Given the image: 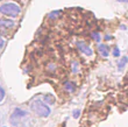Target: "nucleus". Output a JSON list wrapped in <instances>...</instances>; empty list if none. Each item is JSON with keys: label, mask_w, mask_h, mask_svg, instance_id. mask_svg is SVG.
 <instances>
[{"label": "nucleus", "mask_w": 128, "mask_h": 127, "mask_svg": "<svg viewBox=\"0 0 128 127\" xmlns=\"http://www.w3.org/2000/svg\"><path fill=\"white\" fill-rule=\"evenodd\" d=\"M30 107H32V110H33V112H35L38 117H48L50 114V107L48 106L46 103L40 100V99L34 100L32 103Z\"/></svg>", "instance_id": "nucleus-1"}, {"label": "nucleus", "mask_w": 128, "mask_h": 127, "mask_svg": "<svg viewBox=\"0 0 128 127\" xmlns=\"http://www.w3.org/2000/svg\"><path fill=\"white\" fill-rule=\"evenodd\" d=\"M0 12L5 15H8V17L15 18L18 17L21 12V8L18 6L16 4L13 3H7V4H2L0 6Z\"/></svg>", "instance_id": "nucleus-2"}, {"label": "nucleus", "mask_w": 128, "mask_h": 127, "mask_svg": "<svg viewBox=\"0 0 128 127\" xmlns=\"http://www.w3.org/2000/svg\"><path fill=\"white\" fill-rule=\"evenodd\" d=\"M28 113L26 111L21 110V108H14V111L10 114V124L13 126H18L21 122V120H24V118H27Z\"/></svg>", "instance_id": "nucleus-3"}, {"label": "nucleus", "mask_w": 128, "mask_h": 127, "mask_svg": "<svg viewBox=\"0 0 128 127\" xmlns=\"http://www.w3.org/2000/svg\"><path fill=\"white\" fill-rule=\"evenodd\" d=\"M77 48L82 51V53H84L86 56H91L92 54H93L92 49L88 47V46L85 43V42H80V41H79V42H77Z\"/></svg>", "instance_id": "nucleus-4"}, {"label": "nucleus", "mask_w": 128, "mask_h": 127, "mask_svg": "<svg viewBox=\"0 0 128 127\" xmlns=\"http://www.w3.org/2000/svg\"><path fill=\"white\" fill-rule=\"evenodd\" d=\"M14 25H15V22H14L13 20H8V19H0V28H6V29H8V28L14 27Z\"/></svg>", "instance_id": "nucleus-5"}, {"label": "nucleus", "mask_w": 128, "mask_h": 127, "mask_svg": "<svg viewBox=\"0 0 128 127\" xmlns=\"http://www.w3.org/2000/svg\"><path fill=\"white\" fill-rule=\"evenodd\" d=\"M98 50H99V54H100L102 57H107L108 55H110V49H108V47L105 46V44H99Z\"/></svg>", "instance_id": "nucleus-6"}, {"label": "nucleus", "mask_w": 128, "mask_h": 127, "mask_svg": "<svg viewBox=\"0 0 128 127\" xmlns=\"http://www.w3.org/2000/svg\"><path fill=\"white\" fill-rule=\"evenodd\" d=\"M127 61H128V58H127L126 56H124L121 60L119 61V64H118V70H119V71H121L122 69L125 68V65L127 64Z\"/></svg>", "instance_id": "nucleus-7"}, {"label": "nucleus", "mask_w": 128, "mask_h": 127, "mask_svg": "<svg viewBox=\"0 0 128 127\" xmlns=\"http://www.w3.org/2000/svg\"><path fill=\"white\" fill-rule=\"evenodd\" d=\"M91 36H92V39H93L94 41H97V42H100L101 36H100V34L98 33V32H93V33L91 34Z\"/></svg>", "instance_id": "nucleus-8"}, {"label": "nucleus", "mask_w": 128, "mask_h": 127, "mask_svg": "<svg viewBox=\"0 0 128 127\" xmlns=\"http://www.w3.org/2000/svg\"><path fill=\"white\" fill-rule=\"evenodd\" d=\"M44 100L48 101L49 104H54L55 98H54V96H51V94H47V96H44Z\"/></svg>", "instance_id": "nucleus-9"}, {"label": "nucleus", "mask_w": 128, "mask_h": 127, "mask_svg": "<svg viewBox=\"0 0 128 127\" xmlns=\"http://www.w3.org/2000/svg\"><path fill=\"white\" fill-rule=\"evenodd\" d=\"M64 86H65V89H66L68 91H74V84L71 83V82H65V84H64Z\"/></svg>", "instance_id": "nucleus-10"}, {"label": "nucleus", "mask_w": 128, "mask_h": 127, "mask_svg": "<svg viewBox=\"0 0 128 127\" xmlns=\"http://www.w3.org/2000/svg\"><path fill=\"white\" fill-rule=\"evenodd\" d=\"M4 98H5V90H4L2 86L0 85V103L4 100Z\"/></svg>", "instance_id": "nucleus-11"}, {"label": "nucleus", "mask_w": 128, "mask_h": 127, "mask_svg": "<svg viewBox=\"0 0 128 127\" xmlns=\"http://www.w3.org/2000/svg\"><path fill=\"white\" fill-rule=\"evenodd\" d=\"M119 55H120V50H119L118 48H115L114 50H113V56H115V57H118Z\"/></svg>", "instance_id": "nucleus-12"}, {"label": "nucleus", "mask_w": 128, "mask_h": 127, "mask_svg": "<svg viewBox=\"0 0 128 127\" xmlns=\"http://www.w3.org/2000/svg\"><path fill=\"white\" fill-rule=\"evenodd\" d=\"M79 114H80V111H79V110H76L74 112V117L77 119V118H79Z\"/></svg>", "instance_id": "nucleus-13"}, {"label": "nucleus", "mask_w": 128, "mask_h": 127, "mask_svg": "<svg viewBox=\"0 0 128 127\" xmlns=\"http://www.w3.org/2000/svg\"><path fill=\"white\" fill-rule=\"evenodd\" d=\"M57 14H60V11H55V13H50V14H49V18H55Z\"/></svg>", "instance_id": "nucleus-14"}, {"label": "nucleus", "mask_w": 128, "mask_h": 127, "mask_svg": "<svg viewBox=\"0 0 128 127\" xmlns=\"http://www.w3.org/2000/svg\"><path fill=\"white\" fill-rule=\"evenodd\" d=\"M4 44H5V41H4L2 39H1V37H0V49H1V48L4 47Z\"/></svg>", "instance_id": "nucleus-15"}, {"label": "nucleus", "mask_w": 128, "mask_h": 127, "mask_svg": "<svg viewBox=\"0 0 128 127\" xmlns=\"http://www.w3.org/2000/svg\"><path fill=\"white\" fill-rule=\"evenodd\" d=\"M119 3H127V0H118Z\"/></svg>", "instance_id": "nucleus-16"}, {"label": "nucleus", "mask_w": 128, "mask_h": 127, "mask_svg": "<svg viewBox=\"0 0 128 127\" xmlns=\"http://www.w3.org/2000/svg\"><path fill=\"white\" fill-rule=\"evenodd\" d=\"M5 127H6V126H5Z\"/></svg>", "instance_id": "nucleus-17"}]
</instances>
